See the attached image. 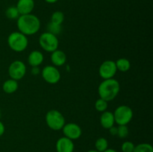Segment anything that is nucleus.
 <instances>
[{
	"label": "nucleus",
	"mask_w": 153,
	"mask_h": 152,
	"mask_svg": "<svg viewBox=\"0 0 153 152\" xmlns=\"http://www.w3.org/2000/svg\"><path fill=\"white\" fill-rule=\"evenodd\" d=\"M43 80L50 84L58 83L61 79V73L55 66H46L41 71Z\"/></svg>",
	"instance_id": "8"
},
{
	"label": "nucleus",
	"mask_w": 153,
	"mask_h": 152,
	"mask_svg": "<svg viewBox=\"0 0 153 152\" xmlns=\"http://www.w3.org/2000/svg\"><path fill=\"white\" fill-rule=\"evenodd\" d=\"M39 44L43 50L52 53L58 49L59 41L56 35L46 31L40 34L39 37Z\"/></svg>",
	"instance_id": "5"
},
{
	"label": "nucleus",
	"mask_w": 153,
	"mask_h": 152,
	"mask_svg": "<svg viewBox=\"0 0 153 152\" xmlns=\"http://www.w3.org/2000/svg\"><path fill=\"white\" fill-rule=\"evenodd\" d=\"M117 69L116 64L113 61H105L100 65L99 69V73L102 78L104 80L105 79L114 78L116 75Z\"/></svg>",
	"instance_id": "9"
},
{
	"label": "nucleus",
	"mask_w": 153,
	"mask_h": 152,
	"mask_svg": "<svg viewBox=\"0 0 153 152\" xmlns=\"http://www.w3.org/2000/svg\"><path fill=\"white\" fill-rule=\"evenodd\" d=\"M46 123L53 131L61 130L65 125V119L62 113L57 110H51L46 114Z\"/></svg>",
	"instance_id": "4"
},
{
	"label": "nucleus",
	"mask_w": 153,
	"mask_h": 152,
	"mask_svg": "<svg viewBox=\"0 0 153 152\" xmlns=\"http://www.w3.org/2000/svg\"><path fill=\"white\" fill-rule=\"evenodd\" d=\"M88 152H99V151H97V150H90V151H88Z\"/></svg>",
	"instance_id": "31"
},
{
	"label": "nucleus",
	"mask_w": 153,
	"mask_h": 152,
	"mask_svg": "<svg viewBox=\"0 0 153 152\" xmlns=\"http://www.w3.org/2000/svg\"><path fill=\"white\" fill-rule=\"evenodd\" d=\"M51 61L55 66H62L67 61V55L63 51L56 49L52 52L51 55Z\"/></svg>",
	"instance_id": "13"
},
{
	"label": "nucleus",
	"mask_w": 153,
	"mask_h": 152,
	"mask_svg": "<svg viewBox=\"0 0 153 152\" xmlns=\"http://www.w3.org/2000/svg\"><path fill=\"white\" fill-rule=\"evenodd\" d=\"M103 152H117L116 150L114 149H112V148H107L105 151H104Z\"/></svg>",
	"instance_id": "30"
},
{
	"label": "nucleus",
	"mask_w": 153,
	"mask_h": 152,
	"mask_svg": "<svg viewBox=\"0 0 153 152\" xmlns=\"http://www.w3.org/2000/svg\"><path fill=\"white\" fill-rule=\"evenodd\" d=\"M95 108L98 112H104L107 110L108 102L102 98H99L95 102Z\"/></svg>",
	"instance_id": "22"
},
{
	"label": "nucleus",
	"mask_w": 153,
	"mask_h": 152,
	"mask_svg": "<svg viewBox=\"0 0 153 152\" xmlns=\"http://www.w3.org/2000/svg\"><path fill=\"white\" fill-rule=\"evenodd\" d=\"M16 25L19 32L25 36H31L38 32L40 21L37 16L32 13L20 15L16 19Z\"/></svg>",
	"instance_id": "1"
},
{
	"label": "nucleus",
	"mask_w": 153,
	"mask_h": 152,
	"mask_svg": "<svg viewBox=\"0 0 153 152\" xmlns=\"http://www.w3.org/2000/svg\"><path fill=\"white\" fill-rule=\"evenodd\" d=\"M20 15L31 13L34 7V0H18L16 5Z\"/></svg>",
	"instance_id": "12"
},
{
	"label": "nucleus",
	"mask_w": 153,
	"mask_h": 152,
	"mask_svg": "<svg viewBox=\"0 0 153 152\" xmlns=\"http://www.w3.org/2000/svg\"><path fill=\"white\" fill-rule=\"evenodd\" d=\"M47 28L48 32L51 33V34H55V35L56 36L61 32V25L52 23L51 22H49V25H48Z\"/></svg>",
	"instance_id": "24"
},
{
	"label": "nucleus",
	"mask_w": 153,
	"mask_h": 152,
	"mask_svg": "<svg viewBox=\"0 0 153 152\" xmlns=\"http://www.w3.org/2000/svg\"><path fill=\"white\" fill-rule=\"evenodd\" d=\"M108 131L110 134H111L112 136H117V128L114 127V125L113 127H111V128H109Z\"/></svg>",
	"instance_id": "26"
},
{
	"label": "nucleus",
	"mask_w": 153,
	"mask_h": 152,
	"mask_svg": "<svg viewBox=\"0 0 153 152\" xmlns=\"http://www.w3.org/2000/svg\"><path fill=\"white\" fill-rule=\"evenodd\" d=\"M133 152H153V148L149 143H140L134 146Z\"/></svg>",
	"instance_id": "21"
},
{
	"label": "nucleus",
	"mask_w": 153,
	"mask_h": 152,
	"mask_svg": "<svg viewBox=\"0 0 153 152\" xmlns=\"http://www.w3.org/2000/svg\"><path fill=\"white\" fill-rule=\"evenodd\" d=\"M7 44L11 50L16 52H22L25 51L28 46V37L19 31H14L9 34Z\"/></svg>",
	"instance_id": "3"
},
{
	"label": "nucleus",
	"mask_w": 153,
	"mask_h": 152,
	"mask_svg": "<svg viewBox=\"0 0 153 152\" xmlns=\"http://www.w3.org/2000/svg\"><path fill=\"white\" fill-rule=\"evenodd\" d=\"M117 69L122 72H126L130 69L131 67V63L126 58H120L115 62Z\"/></svg>",
	"instance_id": "17"
},
{
	"label": "nucleus",
	"mask_w": 153,
	"mask_h": 152,
	"mask_svg": "<svg viewBox=\"0 0 153 152\" xmlns=\"http://www.w3.org/2000/svg\"><path fill=\"white\" fill-rule=\"evenodd\" d=\"M1 110H0V118H1Z\"/></svg>",
	"instance_id": "32"
},
{
	"label": "nucleus",
	"mask_w": 153,
	"mask_h": 152,
	"mask_svg": "<svg viewBox=\"0 0 153 152\" xmlns=\"http://www.w3.org/2000/svg\"><path fill=\"white\" fill-rule=\"evenodd\" d=\"M128 128L127 125H118L117 127V135L121 139H125L128 137Z\"/></svg>",
	"instance_id": "23"
},
{
	"label": "nucleus",
	"mask_w": 153,
	"mask_h": 152,
	"mask_svg": "<svg viewBox=\"0 0 153 152\" xmlns=\"http://www.w3.org/2000/svg\"><path fill=\"white\" fill-rule=\"evenodd\" d=\"M31 72V74L34 75H37L40 72V69H39V66L32 67Z\"/></svg>",
	"instance_id": "27"
},
{
	"label": "nucleus",
	"mask_w": 153,
	"mask_h": 152,
	"mask_svg": "<svg viewBox=\"0 0 153 152\" xmlns=\"http://www.w3.org/2000/svg\"><path fill=\"white\" fill-rule=\"evenodd\" d=\"M46 2L49 3V4H53V3H55L56 1H58V0H44Z\"/></svg>",
	"instance_id": "29"
},
{
	"label": "nucleus",
	"mask_w": 153,
	"mask_h": 152,
	"mask_svg": "<svg viewBox=\"0 0 153 152\" xmlns=\"http://www.w3.org/2000/svg\"><path fill=\"white\" fill-rule=\"evenodd\" d=\"M63 131L64 137L71 140L78 139L82 136V131L81 127L76 123L65 124L61 129Z\"/></svg>",
	"instance_id": "10"
},
{
	"label": "nucleus",
	"mask_w": 153,
	"mask_h": 152,
	"mask_svg": "<svg viewBox=\"0 0 153 152\" xmlns=\"http://www.w3.org/2000/svg\"><path fill=\"white\" fill-rule=\"evenodd\" d=\"M5 15L9 19H17L20 16L16 6H10L7 7L5 11Z\"/></svg>",
	"instance_id": "20"
},
{
	"label": "nucleus",
	"mask_w": 153,
	"mask_h": 152,
	"mask_svg": "<svg viewBox=\"0 0 153 152\" xmlns=\"http://www.w3.org/2000/svg\"><path fill=\"white\" fill-rule=\"evenodd\" d=\"M64 20V14L63 12L59 11V10H57L55 11L52 14L51 16V22L54 24H56V25H62L63 22Z\"/></svg>",
	"instance_id": "19"
},
{
	"label": "nucleus",
	"mask_w": 153,
	"mask_h": 152,
	"mask_svg": "<svg viewBox=\"0 0 153 152\" xmlns=\"http://www.w3.org/2000/svg\"><path fill=\"white\" fill-rule=\"evenodd\" d=\"M44 60V57L42 52L38 50L32 51L28 57V63L31 67L39 66L41 65Z\"/></svg>",
	"instance_id": "15"
},
{
	"label": "nucleus",
	"mask_w": 153,
	"mask_h": 152,
	"mask_svg": "<svg viewBox=\"0 0 153 152\" xmlns=\"http://www.w3.org/2000/svg\"><path fill=\"white\" fill-rule=\"evenodd\" d=\"M55 148L57 152H73L75 146L73 140L63 137L57 140Z\"/></svg>",
	"instance_id": "11"
},
{
	"label": "nucleus",
	"mask_w": 153,
	"mask_h": 152,
	"mask_svg": "<svg viewBox=\"0 0 153 152\" xmlns=\"http://www.w3.org/2000/svg\"><path fill=\"white\" fill-rule=\"evenodd\" d=\"M100 120L102 127L105 128V129L108 130L110 128H111V127H113L115 123L113 113L110 111H107V110L102 112L101 116H100Z\"/></svg>",
	"instance_id": "14"
},
{
	"label": "nucleus",
	"mask_w": 153,
	"mask_h": 152,
	"mask_svg": "<svg viewBox=\"0 0 153 152\" xmlns=\"http://www.w3.org/2000/svg\"><path fill=\"white\" fill-rule=\"evenodd\" d=\"M4 131H5V128H4V124L0 121V137H1L4 134Z\"/></svg>",
	"instance_id": "28"
},
{
	"label": "nucleus",
	"mask_w": 153,
	"mask_h": 152,
	"mask_svg": "<svg viewBox=\"0 0 153 152\" xmlns=\"http://www.w3.org/2000/svg\"><path fill=\"white\" fill-rule=\"evenodd\" d=\"M134 144L132 142H124L121 145V150L123 152H133L134 148Z\"/></svg>",
	"instance_id": "25"
},
{
	"label": "nucleus",
	"mask_w": 153,
	"mask_h": 152,
	"mask_svg": "<svg viewBox=\"0 0 153 152\" xmlns=\"http://www.w3.org/2000/svg\"><path fill=\"white\" fill-rule=\"evenodd\" d=\"M19 87L17 80H13V79H8L5 80L2 85V89L5 93L7 94H12L16 92Z\"/></svg>",
	"instance_id": "16"
},
{
	"label": "nucleus",
	"mask_w": 153,
	"mask_h": 152,
	"mask_svg": "<svg viewBox=\"0 0 153 152\" xmlns=\"http://www.w3.org/2000/svg\"><path fill=\"white\" fill-rule=\"evenodd\" d=\"M120 89V85L117 80L114 78L105 79L99 86L98 93L100 98L108 102L117 96Z\"/></svg>",
	"instance_id": "2"
},
{
	"label": "nucleus",
	"mask_w": 153,
	"mask_h": 152,
	"mask_svg": "<svg viewBox=\"0 0 153 152\" xmlns=\"http://www.w3.org/2000/svg\"><path fill=\"white\" fill-rule=\"evenodd\" d=\"M96 150L99 152H103L106 149L108 148V140L104 137H100L97 139L95 142Z\"/></svg>",
	"instance_id": "18"
},
{
	"label": "nucleus",
	"mask_w": 153,
	"mask_h": 152,
	"mask_svg": "<svg viewBox=\"0 0 153 152\" xmlns=\"http://www.w3.org/2000/svg\"><path fill=\"white\" fill-rule=\"evenodd\" d=\"M26 73V66L21 61H15L8 67V75L10 78L19 80L25 76Z\"/></svg>",
	"instance_id": "7"
},
{
	"label": "nucleus",
	"mask_w": 153,
	"mask_h": 152,
	"mask_svg": "<svg viewBox=\"0 0 153 152\" xmlns=\"http://www.w3.org/2000/svg\"><path fill=\"white\" fill-rule=\"evenodd\" d=\"M115 123L118 125H127L133 118V111L127 105H120L116 108L113 113Z\"/></svg>",
	"instance_id": "6"
}]
</instances>
